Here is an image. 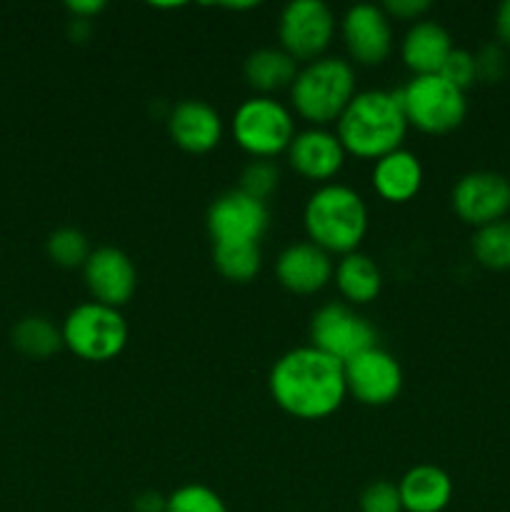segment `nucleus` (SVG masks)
Wrapping results in <instances>:
<instances>
[{
    "label": "nucleus",
    "mask_w": 510,
    "mask_h": 512,
    "mask_svg": "<svg viewBox=\"0 0 510 512\" xmlns=\"http://www.w3.org/2000/svg\"><path fill=\"white\" fill-rule=\"evenodd\" d=\"M310 345L345 365L355 355L375 348L378 333L363 315L355 313L353 305L328 303L310 318Z\"/></svg>",
    "instance_id": "nucleus-9"
},
{
    "label": "nucleus",
    "mask_w": 510,
    "mask_h": 512,
    "mask_svg": "<svg viewBox=\"0 0 510 512\" xmlns=\"http://www.w3.org/2000/svg\"><path fill=\"white\" fill-rule=\"evenodd\" d=\"M403 512H443L453 500V480L438 465H415L398 483Z\"/></svg>",
    "instance_id": "nucleus-20"
},
{
    "label": "nucleus",
    "mask_w": 510,
    "mask_h": 512,
    "mask_svg": "<svg viewBox=\"0 0 510 512\" xmlns=\"http://www.w3.org/2000/svg\"><path fill=\"white\" fill-rule=\"evenodd\" d=\"M453 53L450 33L435 20H418L400 43V58L413 75H438Z\"/></svg>",
    "instance_id": "nucleus-18"
},
{
    "label": "nucleus",
    "mask_w": 510,
    "mask_h": 512,
    "mask_svg": "<svg viewBox=\"0 0 510 512\" xmlns=\"http://www.w3.org/2000/svg\"><path fill=\"white\" fill-rule=\"evenodd\" d=\"M473 255L483 268L510 270V220H498L475 230Z\"/></svg>",
    "instance_id": "nucleus-25"
},
{
    "label": "nucleus",
    "mask_w": 510,
    "mask_h": 512,
    "mask_svg": "<svg viewBox=\"0 0 510 512\" xmlns=\"http://www.w3.org/2000/svg\"><path fill=\"white\" fill-rule=\"evenodd\" d=\"M278 183L280 170L273 160H253L240 173V190L245 195H250V198L263 200V203H268V198L275 193Z\"/></svg>",
    "instance_id": "nucleus-28"
},
{
    "label": "nucleus",
    "mask_w": 510,
    "mask_h": 512,
    "mask_svg": "<svg viewBox=\"0 0 510 512\" xmlns=\"http://www.w3.org/2000/svg\"><path fill=\"white\" fill-rule=\"evenodd\" d=\"M268 390L275 405L295 420L330 418L348 395L343 363L313 345L280 355L270 368Z\"/></svg>",
    "instance_id": "nucleus-1"
},
{
    "label": "nucleus",
    "mask_w": 510,
    "mask_h": 512,
    "mask_svg": "<svg viewBox=\"0 0 510 512\" xmlns=\"http://www.w3.org/2000/svg\"><path fill=\"white\" fill-rule=\"evenodd\" d=\"M450 200L463 223L485 228L510 213V180L493 170H475L455 183Z\"/></svg>",
    "instance_id": "nucleus-12"
},
{
    "label": "nucleus",
    "mask_w": 510,
    "mask_h": 512,
    "mask_svg": "<svg viewBox=\"0 0 510 512\" xmlns=\"http://www.w3.org/2000/svg\"><path fill=\"white\" fill-rule=\"evenodd\" d=\"M68 33H70V38L78 40V43H83V40L90 35V20H75V18H70Z\"/></svg>",
    "instance_id": "nucleus-36"
},
{
    "label": "nucleus",
    "mask_w": 510,
    "mask_h": 512,
    "mask_svg": "<svg viewBox=\"0 0 510 512\" xmlns=\"http://www.w3.org/2000/svg\"><path fill=\"white\" fill-rule=\"evenodd\" d=\"M438 75H443L448 83H453L455 88H460L465 93L478 80V60L468 50L453 48V53L448 55V60H445L443 70Z\"/></svg>",
    "instance_id": "nucleus-29"
},
{
    "label": "nucleus",
    "mask_w": 510,
    "mask_h": 512,
    "mask_svg": "<svg viewBox=\"0 0 510 512\" xmlns=\"http://www.w3.org/2000/svg\"><path fill=\"white\" fill-rule=\"evenodd\" d=\"M45 253L60 268H83L90 258V243L83 230L78 228H58L45 240Z\"/></svg>",
    "instance_id": "nucleus-26"
},
{
    "label": "nucleus",
    "mask_w": 510,
    "mask_h": 512,
    "mask_svg": "<svg viewBox=\"0 0 510 512\" xmlns=\"http://www.w3.org/2000/svg\"><path fill=\"white\" fill-rule=\"evenodd\" d=\"M298 70V63L283 48L253 50L243 65L245 80H248L250 88L258 95H270V98L278 90H290Z\"/></svg>",
    "instance_id": "nucleus-21"
},
{
    "label": "nucleus",
    "mask_w": 510,
    "mask_h": 512,
    "mask_svg": "<svg viewBox=\"0 0 510 512\" xmlns=\"http://www.w3.org/2000/svg\"><path fill=\"white\" fill-rule=\"evenodd\" d=\"M355 98V70L343 58H323L305 63L290 85L293 110L310 128L338 123L343 110Z\"/></svg>",
    "instance_id": "nucleus-4"
},
{
    "label": "nucleus",
    "mask_w": 510,
    "mask_h": 512,
    "mask_svg": "<svg viewBox=\"0 0 510 512\" xmlns=\"http://www.w3.org/2000/svg\"><path fill=\"white\" fill-rule=\"evenodd\" d=\"M85 285L95 303L123 308L138 288V270L128 253L113 245H103L90 253L88 263L83 265Z\"/></svg>",
    "instance_id": "nucleus-14"
},
{
    "label": "nucleus",
    "mask_w": 510,
    "mask_h": 512,
    "mask_svg": "<svg viewBox=\"0 0 510 512\" xmlns=\"http://www.w3.org/2000/svg\"><path fill=\"white\" fill-rule=\"evenodd\" d=\"M335 285H338L340 295L348 300L350 305H368L383 290V273L375 265V260L365 253H350L343 255V260L335 268Z\"/></svg>",
    "instance_id": "nucleus-22"
},
{
    "label": "nucleus",
    "mask_w": 510,
    "mask_h": 512,
    "mask_svg": "<svg viewBox=\"0 0 510 512\" xmlns=\"http://www.w3.org/2000/svg\"><path fill=\"white\" fill-rule=\"evenodd\" d=\"M335 265L330 253L308 243H293L275 260V278L288 293L315 295L333 280Z\"/></svg>",
    "instance_id": "nucleus-16"
},
{
    "label": "nucleus",
    "mask_w": 510,
    "mask_h": 512,
    "mask_svg": "<svg viewBox=\"0 0 510 512\" xmlns=\"http://www.w3.org/2000/svg\"><path fill=\"white\" fill-rule=\"evenodd\" d=\"M233 138L255 160H273L288 153L295 138V118L280 100L270 95H253L235 108Z\"/></svg>",
    "instance_id": "nucleus-6"
},
{
    "label": "nucleus",
    "mask_w": 510,
    "mask_h": 512,
    "mask_svg": "<svg viewBox=\"0 0 510 512\" xmlns=\"http://www.w3.org/2000/svg\"><path fill=\"white\" fill-rule=\"evenodd\" d=\"M10 343L20 355L30 360H45L58 353L63 345V330L43 315L20 318L10 330Z\"/></svg>",
    "instance_id": "nucleus-23"
},
{
    "label": "nucleus",
    "mask_w": 510,
    "mask_h": 512,
    "mask_svg": "<svg viewBox=\"0 0 510 512\" xmlns=\"http://www.w3.org/2000/svg\"><path fill=\"white\" fill-rule=\"evenodd\" d=\"M303 225L310 243L325 253L350 255L368 233V208L348 185H320L305 203Z\"/></svg>",
    "instance_id": "nucleus-3"
},
{
    "label": "nucleus",
    "mask_w": 510,
    "mask_h": 512,
    "mask_svg": "<svg viewBox=\"0 0 510 512\" xmlns=\"http://www.w3.org/2000/svg\"><path fill=\"white\" fill-rule=\"evenodd\" d=\"M65 10L75 20H93L95 15L103 13L105 3L103 0H70V3H65Z\"/></svg>",
    "instance_id": "nucleus-33"
},
{
    "label": "nucleus",
    "mask_w": 510,
    "mask_h": 512,
    "mask_svg": "<svg viewBox=\"0 0 510 512\" xmlns=\"http://www.w3.org/2000/svg\"><path fill=\"white\" fill-rule=\"evenodd\" d=\"M383 10L388 13V18L398 20H415L418 23L420 15H425L430 10L428 0H388L383 5Z\"/></svg>",
    "instance_id": "nucleus-32"
},
{
    "label": "nucleus",
    "mask_w": 510,
    "mask_h": 512,
    "mask_svg": "<svg viewBox=\"0 0 510 512\" xmlns=\"http://www.w3.org/2000/svg\"><path fill=\"white\" fill-rule=\"evenodd\" d=\"M345 388L358 403L370 408L390 405L403 390V368L383 348H370L343 365Z\"/></svg>",
    "instance_id": "nucleus-11"
},
{
    "label": "nucleus",
    "mask_w": 510,
    "mask_h": 512,
    "mask_svg": "<svg viewBox=\"0 0 510 512\" xmlns=\"http://www.w3.org/2000/svg\"><path fill=\"white\" fill-rule=\"evenodd\" d=\"M205 225L213 245H258L270 225L268 203L250 198L240 188L228 190L210 203Z\"/></svg>",
    "instance_id": "nucleus-10"
},
{
    "label": "nucleus",
    "mask_w": 510,
    "mask_h": 512,
    "mask_svg": "<svg viewBox=\"0 0 510 512\" xmlns=\"http://www.w3.org/2000/svg\"><path fill=\"white\" fill-rule=\"evenodd\" d=\"M165 500L160 493H155V490H148V493H140L138 498H135L133 508L135 512H165Z\"/></svg>",
    "instance_id": "nucleus-35"
},
{
    "label": "nucleus",
    "mask_w": 510,
    "mask_h": 512,
    "mask_svg": "<svg viewBox=\"0 0 510 512\" xmlns=\"http://www.w3.org/2000/svg\"><path fill=\"white\" fill-rule=\"evenodd\" d=\"M495 35L503 48H510V0L500 3L495 10Z\"/></svg>",
    "instance_id": "nucleus-34"
},
{
    "label": "nucleus",
    "mask_w": 510,
    "mask_h": 512,
    "mask_svg": "<svg viewBox=\"0 0 510 512\" xmlns=\"http://www.w3.org/2000/svg\"><path fill=\"white\" fill-rule=\"evenodd\" d=\"M475 60H478V78L490 80V83L503 78L505 55L498 45H488V48H483L478 55H475Z\"/></svg>",
    "instance_id": "nucleus-31"
},
{
    "label": "nucleus",
    "mask_w": 510,
    "mask_h": 512,
    "mask_svg": "<svg viewBox=\"0 0 510 512\" xmlns=\"http://www.w3.org/2000/svg\"><path fill=\"white\" fill-rule=\"evenodd\" d=\"M360 512H403L398 485L375 480L360 495Z\"/></svg>",
    "instance_id": "nucleus-30"
},
{
    "label": "nucleus",
    "mask_w": 510,
    "mask_h": 512,
    "mask_svg": "<svg viewBox=\"0 0 510 512\" xmlns=\"http://www.w3.org/2000/svg\"><path fill=\"white\" fill-rule=\"evenodd\" d=\"M225 8H230V10H248V8H255V3H225Z\"/></svg>",
    "instance_id": "nucleus-37"
},
{
    "label": "nucleus",
    "mask_w": 510,
    "mask_h": 512,
    "mask_svg": "<svg viewBox=\"0 0 510 512\" xmlns=\"http://www.w3.org/2000/svg\"><path fill=\"white\" fill-rule=\"evenodd\" d=\"M165 512H228L223 498L213 488L200 483H188L168 495Z\"/></svg>",
    "instance_id": "nucleus-27"
},
{
    "label": "nucleus",
    "mask_w": 510,
    "mask_h": 512,
    "mask_svg": "<svg viewBox=\"0 0 510 512\" xmlns=\"http://www.w3.org/2000/svg\"><path fill=\"white\" fill-rule=\"evenodd\" d=\"M345 50L358 65H380L393 53V25L380 5L358 3L340 20Z\"/></svg>",
    "instance_id": "nucleus-13"
},
{
    "label": "nucleus",
    "mask_w": 510,
    "mask_h": 512,
    "mask_svg": "<svg viewBox=\"0 0 510 512\" xmlns=\"http://www.w3.org/2000/svg\"><path fill=\"white\" fill-rule=\"evenodd\" d=\"M345 153L338 135L328 128H308L295 133L288 148V163L300 178L328 185L343 170Z\"/></svg>",
    "instance_id": "nucleus-15"
},
{
    "label": "nucleus",
    "mask_w": 510,
    "mask_h": 512,
    "mask_svg": "<svg viewBox=\"0 0 510 512\" xmlns=\"http://www.w3.org/2000/svg\"><path fill=\"white\" fill-rule=\"evenodd\" d=\"M408 125L420 133L445 135L460 128L468 115V100L460 88L443 75H413L403 90H398Z\"/></svg>",
    "instance_id": "nucleus-7"
},
{
    "label": "nucleus",
    "mask_w": 510,
    "mask_h": 512,
    "mask_svg": "<svg viewBox=\"0 0 510 512\" xmlns=\"http://www.w3.org/2000/svg\"><path fill=\"white\" fill-rule=\"evenodd\" d=\"M408 128L398 93L363 90L355 93L338 118L335 135L348 155L360 160H380L383 155L403 148Z\"/></svg>",
    "instance_id": "nucleus-2"
},
{
    "label": "nucleus",
    "mask_w": 510,
    "mask_h": 512,
    "mask_svg": "<svg viewBox=\"0 0 510 512\" xmlns=\"http://www.w3.org/2000/svg\"><path fill=\"white\" fill-rule=\"evenodd\" d=\"M170 140L193 155L210 153L223 138V118L205 100H180L168 115Z\"/></svg>",
    "instance_id": "nucleus-17"
},
{
    "label": "nucleus",
    "mask_w": 510,
    "mask_h": 512,
    "mask_svg": "<svg viewBox=\"0 0 510 512\" xmlns=\"http://www.w3.org/2000/svg\"><path fill=\"white\" fill-rule=\"evenodd\" d=\"M335 35V15L323 0H293L278 20L280 48L295 63H313L323 58Z\"/></svg>",
    "instance_id": "nucleus-8"
},
{
    "label": "nucleus",
    "mask_w": 510,
    "mask_h": 512,
    "mask_svg": "<svg viewBox=\"0 0 510 512\" xmlns=\"http://www.w3.org/2000/svg\"><path fill=\"white\" fill-rule=\"evenodd\" d=\"M370 180H373L375 193L385 203H408L423 188V165H420L418 155L398 148L375 160Z\"/></svg>",
    "instance_id": "nucleus-19"
},
{
    "label": "nucleus",
    "mask_w": 510,
    "mask_h": 512,
    "mask_svg": "<svg viewBox=\"0 0 510 512\" xmlns=\"http://www.w3.org/2000/svg\"><path fill=\"white\" fill-rule=\"evenodd\" d=\"M63 345L80 360L88 363H108L125 350L128 343V323L118 308L103 303L75 305L65 315Z\"/></svg>",
    "instance_id": "nucleus-5"
},
{
    "label": "nucleus",
    "mask_w": 510,
    "mask_h": 512,
    "mask_svg": "<svg viewBox=\"0 0 510 512\" xmlns=\"http://www.w3.org/2000/svg\"><path fill=\"white\" fill-rule=\"evenodd\" d=\"M213 265L230 283H250L260 273L263 253L260 245H213Z\"/></svg>",
    "instance_id": "nucleus-24"
}]
</instances>
